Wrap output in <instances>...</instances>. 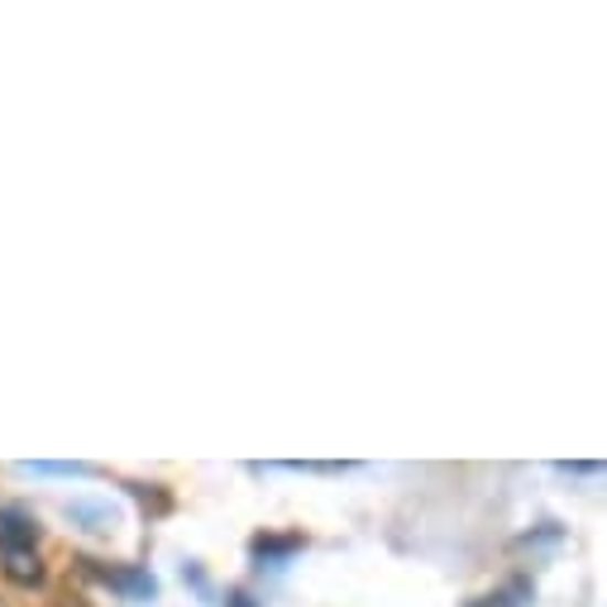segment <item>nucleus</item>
Masks as SVG:
<instances>
[{"label": "nucleus", "mask_w": 607, "mask_h": 607, "mask_svg": "<svg viewBox=\"0 0 607 607\" xmlns=\"http://www.w3.org/2000/svg\"><path fill=\"white\" fill-rule=\"evenodd\" d=\"M77 569L86 574V579H96V584H106L115 588V594H125V598H153L158 594V584H153V574H143L135 565H106V560H77Z\"/></svg>", "instance_id": "nucleus-1"}, {"label": "nucleus", "mask_w": 607, "mask_h": 607, "mask_svg": "<svg viewBox=\"0 0 607 607\" xmlns=\"http://www.w3.org/2000/svg\"><path fill=\"white\" fill-rule=\"evenodd\" d=\"M39 541V526L20 512H0V551L6 555H20V551H34Z\"/></svg>", "instance_id": "nucleus-2"}, {"label": "nucleus", "mask_w": 607, "mask_h": 607, "mask_svg": "<svg viewBox=\"0 0 607 607\" xmlns=\"http://www.w3.org/2000/svg\"><path fill=\"white\" fill-rule=\"evenodd\" d=\"M6 579L10 584H20V588H39L43 584V565H39V555L34 551H20V555H6Z\"/></svg>", "instance_id": "nucleus-3"}, {"label": "nucleus", "mask_w": 607, "mask_h": 607, "mask_svg": "<svg viewBox=\"0 0 607 607\" xmlns=\"http://www.w3.org/2000/svg\"><path fill=\"white\" fill-rule=\"evenodd\" d=\"M301 545V536H258L254 541V555L264 560V565H273V560H287Z\"/></svg>", "instance_id": "nucleus-4"}, {"label": "nucleus", "mask_w": 607, "mask_h": 607, "mask_svg": "<svg viewBox=\"0 0 607 607\" xmlns=\"http://www.w3.org/2000/svg\"><path fill=\"white\" fill-rule=\"evenodd\" d=\"M225 607H254V603H249V598H244V594H235V598H230Z\"/></svg>", "instance_id": "nucleus-5"}, {"label": "nucleus", "mask_w": 607, "mask_h": 607, "mask_svg": "<svg viewBox=\"0 0 607 607\" xmlns=\"http://www.w3.org/2000/svg\"><path fill=\"white\" fill-rule=\"evenodd\" d=\"M57 607H92V603H86V598H63Z\"/></svg>", "instance_id": "nucleus-6"}]
</instances>
